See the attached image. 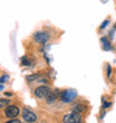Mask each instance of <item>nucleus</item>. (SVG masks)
Here are the masks:
<instances>
[{"instance_id":"obj_1","label":"nucleus","mask_w":116,"mask_h":123,"mask_svg":"<svg viewBox=\"0 0 116 123\" xmlns=\"http://www.w3.org/2000/svg\"><path fill=\"white\" fill-rule=\"evenodd\" d=\"M77 96V92L73 90V88H69V90H65V91L60 92L59 93V97H60V101L64 102V103H70L76 98Z\"/></svg>"},{"instance_id":"obj_2","label":"nucleus","mask_w":116,"mask_h":123,"mask_svg":"<svg viewBox=\"0 0 116 123\" xmlns=\"http://www.w3.org/2000/svg\"><path fill=\"white\" fill-rule=\"evenodd\" d=\"M64 123H81V117L79 113L71 112L64 117Z\"/></svg>"},{"instance_id":"obj_3","label":"nucleus","mask_w":116,"mask_h":123,"mask_svg":"<svg viewBox=\"0 0 116 123\" xmlns=\"http://www.w3.org/2000/svg\"><path fill=\"white\" fill-rule=\"evenodd\" d=\"M34 39L38 44H46L49 40V34L46 31H38L34 35Z\"/></svg>"},{"instance_id":"obj_4","label":"nucleus","mask_w":116,"mask_h":123,"mask_svg":"<svg viewBox=\"0 0 116 123\" xmlns=\"http://www.w3.org/2000/svg\"><path fill=\"white\" fill-rule=\"evenodd\" d=\"M50 91L52 90L48 86H39V87H37L35 90V95L38 98H46Z\"/></svg>"},{"instance_id":"obj_5","label":"nucleus","mask_w":116,"mask_h":123,"mask_svg":"<svg viewBox=\"0 0 116 123\" xmlns=\"http://www.w3.org/2000/svg\"><path fill=\"white\" fill-rule=\"evenodd\" d=\"M23 120L28 123H34L37 120V115L34 112H31L30 110H28V109H23Z\"/></svg>"},{"instance_id":"obj_6","label":"nucleus","mask_w":116,"mask_h":123,"mask_svg":"<svg viewBox=\"0 0 116 123\" xmlns=\"http://www.w3.org/2000/svg\"><path fill=\"white\" fill-rule=\"evenodd\" d=\"M6 115L10 119H13L15 117H17L19 114V109L16 106V105H9V106L6 107Z\"/></svg>"},{"instance_id":"obj_7","label":"nucleus","mask_w":116,"mask_h":123,"mask_svg":"<svg viewBox=\"0 0 116 123\" xmlns=\"http://www.w3.org/2000/svg\"><path fill=\"white\" fill-rule=\"evenodd\" d=\"M59 93H60V92L58 91V88H56L55 91H50V92H49V94L47 95V97H46V102H47V104H52V103H54V102H55V101L58 98Z\"/></svg>"},{"instance_id":"obj_8","label":"nucleus","mask_w":116,"mask_h":123,"mask_svg":"<svg viewBox=\"0 0 116 123\" xmlns=\"http://www.w3.org/2000/svg\"><path fill=\"white\" fill-rule=\"evenodd\" d=\"M71 110H73V112H75V113H81V112H84V111L86 110V106H85L83 103H76L73 105Z\"/></svg>"},{"instance_id":"obj_9","label":"nucleus","mask_w":116,"mask_h":123,"mask_svg":"<svg viewBox=\"0 0 116 123\" xmlns=\"http://www.w3.org/2000/svg\"><path fill=\"white\" fill-rule=\"evenodd\" d=\"M100 43H102V47H103L104 50H110V49H112V45H110V40H108L106 37L100 38Z\"/></svg>"},{"instance_id":"obj_10","label":"nucleus","mask_w":116,"mask_h":123,"mask_svg":"<svg viewBox=\"0 0 116 123\" xmlns=\"http://www.w3.org/2000/svg\"><path fill=\"white\" fill-rule=\"evenodd\" d=\"M26 78H27V81H28V82H35V81H37V80H39V78H40V74L28 75Z\"/></svg>"},{"instance_id":"obj_11","label":"nucleus","mask_w":116,"mask_h":123,"mask_svg":"<svg viewBox=\"0 0 116 123\" xmlns=\"http://www.w3.org/2000/svg\"><path fill=\"white\" fill-rule=\"evenodd\" d=\"M10 101L8 98H0V109H2V107H6L7 105H9Z\"/></svg>"},{"instance_id":"obj_12","label":"nucleus","mask_w":116,"mask_h":123,"mask_svg":"<svg viewBox=\"0 0 116 123\" xmlns=\"http://www.w3.org/2000/svg\"><path fill=\"white\" fill-rule=\"evenodd\" d=\"M21 64L23 65H26V66H28V65H30V62L27 59V57H21Z\"/></svg>"},{"instance_id":"obj_13","label":"nucleus","mask_w":116,"mask_h":123,"mask_svg":"<svg viewBox=\"0 0 116 123\" xmlns=\"http://www.w3.org/2000/svg\"><path fill=\"white\" fill-rule=\"evenodd\" d=\"M8 80H9V76H8V75H5V76H2V77L0 78V84H2V83L7 82Z\"/></svg>"},{"instance_id":"obj_14","label":"nucleus","mask_w":116,"mask_h":123,"mask_svg":"<svg viewBox=\"0 0 116 123\" xmlns=\"http://www.w3.org/2000/svg\"><path fill=\"white\" fill-rule=\"evenodd\" d=\"M108 24H110V21H108V20H105V21H104V23L100 25V28H102V29H104V28H105V27H106Z\"/></svg>"},{"instance_id":"obj_15","label":"nucleus","mask_w":116,"mask_h":123,"mask_svg":"<svg viewBox=\"0 0 116 123\" xmlns=\"http://www.w3.org/2000/svg\"><path fill=\"white\" fill-rule=\"evenodd\" d=\"M110 73H112V67H110V65L107 66V77H110Z\"/></svg>"},{"instance_id":"obj_16","label":"nucleus","mask_w":116,"mask_h":123,"mask_svg":"<svg viewBox=\"0 0 116 123\" xmlns=\"http://www.w3.org/2000/svg\"><path fill=\"white\" fill-rule=\"evenodd\" d=\"M6 123H21L19 120H17V119H12V120H10V121H8V122H6Z\"/></svg>"},{"instance_id":"obj_17","label":"nucleus","mask_w":116,"mask_h":123,"mask_svg":"<svg viewBox=\"0 0 116 123\" xmlns=\"http://www.w3.org/2000/svg\"><path fill=\"white\" fill-rule=\"evenodd\" d=\"M110 103H105V102H104V105H103V107L104 109H107V107L110 106Z\"/></svg>"},{"instance_id":"obj_18","label":"nucleus","mask_w":116,"mask_h":123,"mask_svg":"<svg viewBox=\"0 0 116 123\" xmlns=\"http://www.w3.org/2000/svg\"><path fill=\"white\" fill-rule=\"evenodd\" d=\"M2 90H3V86H2L1 84H0V91H2Z\"/></svg>"}]
</instances>
